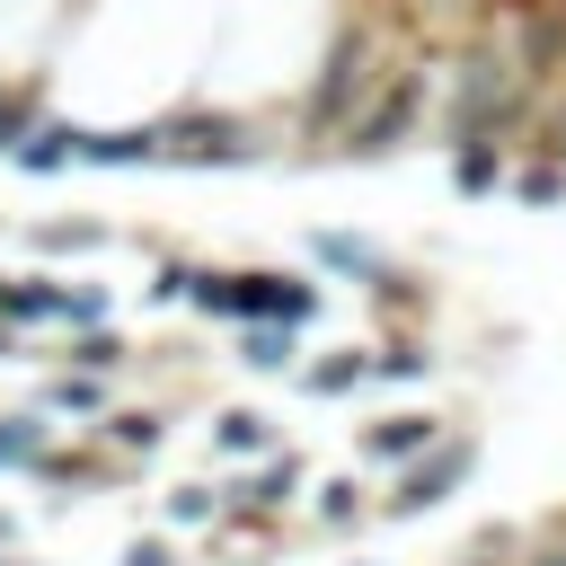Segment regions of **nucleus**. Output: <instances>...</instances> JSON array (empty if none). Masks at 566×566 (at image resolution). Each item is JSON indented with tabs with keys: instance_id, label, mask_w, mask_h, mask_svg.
Instances as JSON below:
<instances>
[{
	"instance_id": "obj_1",
	"label": "nucleus",
	"mask_w": 566,
	"mask_h": 566,
	"mask_svg": "<svg viewBox=\"0 0 566 566\" xmlns=\"http://www.w3.org/2000/svg\"><path fill=\"white\" fill-rule=\"evenodd\" d=\"M371 80H380V35H371V27H345L336 53H327V71H318V88H310V106H301V124H310V133H345V124L363 115Z\"/></svg>"
},
{
	"instance_id": "obj_2",
	"label": "nucleus",
	"mask_w": 566,
	"mask_h": 566,
	"mask_svg": "<svg viewBox=\"0 0 566 566\" xmlns=\"http://www.w3.org/2000/svg\"><path fill=\"white\" fill-rule=\"evenodd\" d=\"M513 106H522V71H513V62H495V53H478V62L460 71V97H451V142L486 150V133H495V124H513Z\"/></svg>"
},
{
	"instance_id": "obj_3",
	"label": "nucleus",
	"mask_w": 566,
	"mask_h": 566,
	"mask_svg": "<svg viewBox=\"0 0 566 566\" xmlns=\"http://www.w3.org/2000/svg\"><path fill=\"white\" fill-rule=\"evenodd\" d=\"M416 97H424V80H416V71H398L389 88H371V106L345 124V133H354V150H389V142L416 124Z\"/></svg>"
},
{
	"instance_id": "obj_4",
	"label": "nucleus",
	"mask_w": 566,
	"mask_h": 566,
	"mask_svg": "<svg viewBox=\"0 0 566 566\" xmlns=\"http://www.w3.org/2000/svg\"><path fill=\"white\" fill-rule=\"evenodd\" d=\"M159 150H168V159H221V168H239L256 142H239V124H168Z\"/></svg>"
},
{
	"instance_id": "obj_5",
	"label": "nucleus",
	"mask_w": 566,
	"mask_h": 566,
	"mask_svg": "<svg viewBox=\"0 0 566 566\" xmlns=\"http://www.w3.org/2000/svg\"><path fill=\"white\" fill-rule=\"evenodd\" d=\"M0 310L9 318H97L88 292H44V283H0Z\"/></svg>"
},
{
	"instance_id": "obj_6",
	"label": "nucleus",
	"mask_w": 566,
	"mask_h": 566,
	"mask_svg": "<svg viewBox=\"0 0 566 566\" xmlns=\"http://www.w3.org/2000/svg\"><path fill=\"white\" fill-rule=\"evenodd\" d=\"M451 478H469V442H460V451H433V460H424V469H416V478L389 495V513H424V504H433Z\"/></svg>"
},
{
	"instance_id": "obj_7",
	"label": "nucleus",
	"mask_w": 566,
	"mask_h": 566,
	"mask_svg": "<svg viewBox=\"0 0 566 566\" xmlns=\"http://www.w3.org/2000/svg\"><path fill=\"white\" fill-rule=\"evenodd\" d=\"M195 301L221 318H256V274H195Z\"/></svg>"
},
{
	"instance_id": "obj_8",
	"label": "nucleus",
	"mask_w": 566,
	"mask_h": 566,
	"mask_svg": "<svg viewBox=\"0 0 566 566\" xmlns=\"http://www.w3.org/2000/svg\"><path fill=\"white\" fill-rule=\"evenodd\" d=\"M159 150V133H80V159H97V168H124V159H150Z\"/></svg>"
},
{
	"instance_id": "obj_9",
	"label": "nucleus",
	"mask_w": 566,
	"mask_h": 566,
	"mask_svg": "<svg viewBox=\"0 0 566 566\" xmlns=\"http://www.w3.org/2000/svg\"><path fill=\"white\" fill-rule=\"evenodd\" d=\"M256 318H310V283H292V274H256Z\"/></svg>"
},
{
	"instance_id": "obj_10",
	"label": "nucleus",
	"mask_w": 566,
	"mask_h": 566,
	"mask_svg": "<svg viewBox=\"0 0 566 566\" xmlns=\"http://www.w3.org/2000/svg\"><path fill=\"white\" fill-rule=\"evenodd\" d=\"M433 442V416H398V424H371V460H407Z\"/></svg>"
},
{
	"instance_id": "obj_11",
	"label": "nucleus",
	"mask_w": 566,
	"mask_h": 566,
	"mask_svg": "<svg viewBox=\"0 0 566 566\" xmlns=\"http://www.w3.org/2000/svg\"><path fill=\"white\" fill-rule=\"evenodd\" d=\"M62 159H80V133H62V124H44V133L18 142V168H62Z\"/></svg>"
},
{
	"instance_id": "obj_12",
	"label": "nucleus",
	"mask_w": 566,
	"mask_h": 566,
	"mask_svg": "<svg viewBox=\"0 0 566 566\" xmlns=\"http://www.w3.org/2000/svg\"><path fill=\"white\" fill-rule=\"evenodd\" d=\"M212 442H221V451H265V416H221Z\"/></svg>"
},
{
	"instance_id": "obj_13",
	"label": "nucleus",
	"mask_w": 566,
	"mask_h": 566,
	"mask_svg": "<svg viewBox=\"0 0 566 566\" xmlns=\"http://www.w3.org/2000/svg\"><path fill=\"white\" fill-rule=\"evenodd\" d=\"M27 451H35V424H27V416H9V424H0V469H9V460H27Z\"/></svg>"
},
{
	"instance_id": "obj_14",
	"label": "nucleus",
	"mask_w": 566,
	"mask_h": 566,
	"mask_svg": "<svg viewBox=\"0 0 566 566\" xmlns=\"http://www.w3.org/2000/svg\"><path fill=\"white\" fill-rule=\"evenodd\" d=\"M248 363H265V371H274V363H283V327H256V336H248Z\"/></svg>"
},
{
	"instance_id": "obj_15",
	"label": "nucleus",
	"mask_w": 566,
	"mask_h": 566,
	"mask_svg": "<svg viewBox=\"0 0 566 566\" xmlns=\"http://www.w3.org/2000/svg\"><path fill=\"white\" fill-rule=\"evenodd\" d=\"M363 371H371V363H318V380H310V389H354Z\"/></svg>"
},
{
	"instance_id": "obj_16",
	"label": "nucleus",
	"mask_w": 566,
	"mask_h": 566,
	"mask_svg": "<svg viewBox=\"0 0 566 566\" xmlns=\"http://www.w3.org/2000/svg\"><path fill=\"white\" fill-rule=\"evenodd\" d=\"M168 504H177V522H203V513H212V486H177Z\"/></svg>"
},
{
	"instance_id": "obj_17",
	"label": "nucleus",
	"mask_w": 566,
	"mask_h": 566,
	"mask_svg": "<svg viewBox=\"0 0 566 566\" xmlns=\"http://www.w3.org/2000/svg\"><path fill=\"white\" fill-rule=\"evenodd\" d=\"M115 433H124V451H150V442H159V424H150V416H124Z\"/></svg>"
},
{
	"instance_id": "obj_18",
	"label": "nucleus",
	"mask_w": 566,
	"mask_h": 566,
	"mask_svg": "<svg viewBox=\"0 0 566 566\" xmlns=\"http://www.w3.org/2000/svg\"><path fill=\"white\" fill-rule=\"evenodd\" d=\"M18 142H27V124H18V106L0 97V150H18Z\"/></svg>"
},
{
	"instance_id": "obj_19",
	"label": "nucleus",
	"mask_w": 566,
	"mask_h": 566,
	"mask_svg": "<svg viewBox=\"0 0 566 566\" xmlns=\"http://www.w3.org/2000/svg\"><path fill=\"white\" fill-rule=\"evenodd\" d=\"M124 566H168V548H159V539H142V548H133Z\"/></svg>"
},
{
	"instance_id": "obj_20",
	"label": "nucleus",
	"mask_w": 566,
	"mask_h": 566,
	"mask_svg": "<svg viewBox=\"0 0 566 566\" xmlns=\"http://www.w3.org/2000/svg\"><path fill=\"white\" fill-rule=\"evenodd\" d=\"M548 150H557V159H566V115H557V124H548Z\"/></svg>"
},
{
	"instance_id": "obj_21",
	"label": "nucleus",
	"mask_w": 566,
	"mask_h": 566,
	"mask_svg": "<svg viewBox=\"0 0 566 566\" xmlns=\"http://www.w3.org/2000/svg\"><path fill=\"white\" fill-rule=\"evenodd\" d=\"M548 566H566V557H548Z\"/></svg>"
}]
</instances>
